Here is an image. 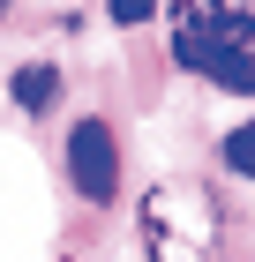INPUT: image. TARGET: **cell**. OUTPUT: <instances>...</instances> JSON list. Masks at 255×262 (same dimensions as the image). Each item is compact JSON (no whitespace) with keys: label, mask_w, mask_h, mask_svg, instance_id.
<instances>
[{"label":"cell","mask_w":255,"mask_h":262,"mask_svg":"<svg viewBox=\"0 0 255 262\" xmlns=\"http://www.w3.org/2000/svg\"><path fill=\"white\" fill-rule=\"evenodd\" d=\"M248 53H255V30H248L240 0H173V60L180 68H195L218 90L248 98V82H255Z\"/></svg>","instance_id":"obj_1"},{"label":"cell","mask_w":255,"mask_h":262,"mask_svg":"<svg viewBox=\"0 0 255 262\" xmlns=\"http://www.w3.org/2000/svg\"><path fill=\"white\" fill-rule=\"evenodd\" d=\"M248 142H255V135H248V127H233V135H225V165H233V172H248V158H255Z\"/></svg>","instance_id":"obj_6"},{"label":"cell","mask_w":255,"mask_h":262,"mask_svg":"<svg viewBox=\"0 0 255 262\" xmlns=\"http://www.w3.org/2000/svg\"><path fill=\"white\" fill-rule=\"evenodd\" d=\"M53 98H60V75H53V68H15V105H23V113H45Z\"/></svg>","instance_id":"obj_4"},{"label":"cell","mask_w":255,"mask_h":262,"mask_svg":"<svg viewBox=\"0 0 255 262\" xmlns=\"http://www.w3.org/2000/svg\"><path fill=\"white\" fill-rule=\"evenodd\" d=\"M0 8H8V0H0Z\"/></svg>","instance_id":"obj_8"},{"label":"cell","mask_w":255,"mask_h":262,"mask_svg":"<svg viewBox=\"0 0 255 262\" xmlns=\"http://www.w3.org/2000/svg\"><path fill=\"white\" fill-rule=\"evenodd\" d=\"M113 8V23H150L158 15V0H105Z\"/></svg>","instance_id":"obj_5"},{"label":"cell","mask_w":255,"mask_h":262,"mask_svg":"<svg viewBox=\"0 0 255 262\" xmlns=\"http://www.w3.org/2000/svg\"><path fill=\"white\" fill-rule=\"evenodd\" d=\"M68 180H75V195L113 202V187H120V142H113L105 120H75V135H68Z\"/></svg>","instance_id":"obj_3"},{"label":"cell","mask_w":255,"mask_h":262,"mask_svg":"<svg viewBox=\"0 0 255 262\" xmlns=\"http://www.w3.org/2000/svg\"><path fill=\"white\" fill-rule=\"evenodd\" d=\"M240 8H248V0H240Z\"/></svg>","instance_id":"obj_7"},{"label":"cell","mask_w":255,"mask_h":262,"mask_svg":"<svg viewBox=\"0 0 255 262\" xmlns=\"http://www.w3.org/2000/svg\"><path fill=\"white\" fill-rule=\"evenodd\" d=\"M218 202L195 180H158L143 195V247L150 262H218Z\"/></svg>","instance_id":"obj_2"}]
</instances>
